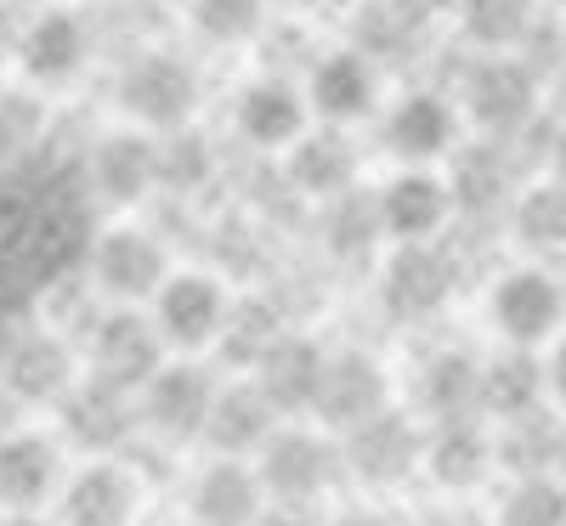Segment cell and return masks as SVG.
<instances>
[{"label":"cell","instance_id":"obj_3","mask_svg":"<svg viewBox=\"0 0 566 526\" xmlns=\"http://www.w3.org/2000/svg\"><path fill=\"white\" fill-rule=\"evenodd\" d=\"M464 114L499 141L522 136L538 119V63L522 52H482L464 69Z\"/></svg>","mask_w":566,"mask_h":526},{"label":"cell","instance_id":"obj_35","mask_svg":"<svg viewBox=\"0 0 566 526\" xmlns=\"http://www.w3.org/2000/svg\"><path fill=\"white\" fill-rule=\"evenodd\" d=\"M210 170H216V148L193 125L159 136V187L165 193H199L210 181Z\"/></svg>","mask_w":566,"mask_h":526},{"label":"cell","instance_id":"obj_19","mask_svg":"<svg viewBox=\"0 0 566 526\" xmlns=\"http://www.w3.org/2000/svg\"><path fill=\"white\" fill-rule=\"evenodd\" d=\"M306 85H295L290 74H261V80H250L244 85V97H239V108H232V119H239V136L250 141V148H261V154H290L295 141L306 136V114H312V103L301 97Z\"/></svg>","mask_w":566,"mask_h":526},{"label":"cell","instance_id":"obj_9","mask_svg":"<svg viewBox=\"0 0 566 526\" xmlns=\"http://www.w3.org/2000/svg\"><path fill=\"white\" fill-rule=\"evenodd\" d=\"M148 306H154V323H159V334H165V346L199 351V346H216V340H221L227 312H232V295H227V283H221L216 272L187 266V272H170V277H165V290H159Z\"/></svg>","mask_w":566,"mask_h":526},{"label":"cell","instance_id":"obj_31","mask_svg":"<svg viewBox=\"0 0 566 526\" xmlns=\"http://www.w3.org/2000/svg\"><path fill=\"white\" fill-rule=\"evenodd\" d=\"M560 430H566V419H555L549 408L499 424V470H510V475H549L555 470L560 475Z\"/></svg>","mask_w":566,"mask_h":526},{"label":"cell","instance_id":"obj_23","mask_svg":"<svg viewBox=\"0 0 566 526\" xmlns=\"http://www.w3.org/2000/svg\"><path fill=\"white\" fill-rule=\"evenodd\" d=\"M57 504H63V526H130L142 487L119 459H91L85 470L69 475Z\"/></svg>","mask_w":566,"mask_h":526},{"label":"cell","instance_id":"obj_1","mask_svg":"<svg viewBox=\"0 0 566 526\" xmlns=\"http://www.w3.org/2000/svg\"><path fill=\"white\" fill-rule=\"evenodd\" d=\"M488 323L504 346H555L566 334V277L549 261L510 266L488 290Z\"/></svg>","mask_w":566,"mask_h":526},{"label":"cell","instance_id":"obj_16","mask_svg":"<svg viewBox=\"0 0 566 526\" xmlns=\"http://www.w3.org/2000/svg\"><path fill=\"white\" fill-rule=\"evenodd\" d=\"M380 141L402 165H437L442 154L459 148V108L442 97V91H424V85L402 91L380 119Z\"/></svg>","mask_w":566,"mask_h":526},{"label":"cell","instance_id":"obj_39","mask_svg":"<svg viewBox=\"0 0 566 526\" xmlns=\"http://www.w3.org/2000/svg\"><path fill=\"white\" fill-rule=\"evenodd\" d=\"M397 7H402L408 18H419L424 29H431L437 18H448V12H459V0H397Z\"/></svg>","mask_w":566,"mask_h":526},{"label":"cell","instance_id":"obj_15","mask_svg":"<svg viewBox=\"0 0 566 526\" xmlns=\"http://www.w3.org/2000/svg\"><path fill=\"white\" fill-rule=\"evenodd\" d=\"M306 103L323 125H352L368 119L380 108V63H374L363 45H340V52H323L306 69Z\"/></svg>","mask_w":566,"mask_h":526},{"label":"cell","instance_id":"obj_42","mask_svg":"<svg viewBox=\"0 0 566 526\" xmlns=\"http://www.w3.org/2000/svg\"><path fill=\"white\" fill-rule=\"evenodd\" d=\"M0 526H63V520H45V515L34 509V515H7V520H0Z\"/></svg>","mask_w":566,"mask_h":526},{"label":"cell","instance_id":"obj_17","mask_svg":"<svg viewBox=\"0 0 566 526\" xmlns=\"http://www.w3.org/2000/svg\"><path fill=\"white\" fill-rule=\"evenodd\" d=\"M499 470V436H488V419H442L424 430V475L442 493H476Z\"/></svg>","mask_w":566,"mask_h":526},{"label":"cell","instance_id":"obj_27","mask_svg":"<svg viewBox=\"0 0 566 526\" xmlns=\"http://www.w3.org/2000/svg\"><path fill=\"white\" fill-rule=\"evenodd\" d=\"M357 165H363V154H357V141L346 136V125H317L290 148V181L317 204L352 193Z\"/></svg>","mask_w":566,"mask_h":526},{"label":"cell","instance_id":"obj_22","mask_svg":"<svg viewBox=\"0 0 566 526\" xmlns=\"http://www.w3.org/2000/svg\"><path fill=\"white\" fill-rule=\"evenodd\" d=\"M323 368H328V351L312 340V334H283V340L250 368V379L261 386V397L283 413V419H301L312 413L317 402V386H323Z\"/></svg>","mask_w":566,"mask_h":526},{"label":"cell","instance_id":"obj_8","mask_svg":"<svg viewBox=\"0 0 566 526\" xmlns=\"http://www.w3.org/2000/svg\"><path fill=\"white\" fill-rule=\"evenodd\" d=\"M85 362L97 379H114L125 391H142L165 368V334L154 312L142 317L136 306H114L97 317V328L85 334Z\"/></svg>","mask_w":566,"mask_h":526},{"label":"cell","instance_id":"obj_36","mask_svg":"<svg viewBox=\"0 0 566 526\" xmlns=\"http://www.w3.org/2000/svg\"><path fill=\"white\" fill-rule=\"evenodd\" d=\"M453 199L470 204V210H488L499 199H510V170L499 159V136H488L482 148H470L453 170Z\"/></svg>","mask_w":566,"mask_h":526},{"label":"cell","instance_id":"obj_45","mask_svg":"<svg viewBox=\"0 0 566 526\" xmlns=\"http://www.w3.org/2000/svg\"><path fill=\"white\" fill-rule=\"evenodd\" d=\"M555 7H560V12H566V0H555Z\"/></svg>","mask_w":566,"mask_h":526},{"label":"cell","instance_id":"obj_37","mask_svg":"<svg viewBox=\"0 0 566 526\" xmlns=\"http://www.w3.org/2000/svg\"><path fill=\"white\" fill-rule=\"evenodd\" d=\"M187 7H193V29L216 45L266 34V0H187Z\"/></svg>","mask_w":566,"mask_h":526},{"label":"cell","instance_id":"obj_14","mask_svg":"<svg viewBox=\"0 0 566 526\" xmlns=\"http://www.w3.org/2000/svg\"><path fill=\"white\" fill-rule=\"evenodd\" d=\"M69 487V464H63V436L45 430H12L0 436V509L7 515H34Z\"/></svg>","mask_w":566,"mask_h":526},{"label":"cell","instance_id":"obj_32","mask_svg":"<svg viewBox=\"0 0 566 526\" xmlns=\"http://www.w3.org/2000/svg\"><path fill=\"white\" fill-rule=\"evenodd\" d=\"M380 238H386L380 204H374V193H363V187H352V193H340V199L323 204V244H328V255L368 261Z\"/></svg>","mask_w":566,"mask_h":526},{"label":"cell","instance_id":"obj_7","mask_svg":"<svg viewBox=\"0 0 566 526\" xmlns=\"http://www.w3.org/2000/svg\"><path fill=\"white\" fill-rule=\"evenodd\" d=\"M57 413H63V442H74L80 453H97V459L125 453L130 436L142 430V397L114 386V379H97V374H85L57 402Z\"/></svg>","mask_w":566,"mask_h":526},{"label":"cell","instance_id":"obj_30","mask_svg":"<svg viewBox=\"0 0 566 526\" xmlns=\"http://www.w3.org/2000/svg\"><path fill=\"white\" fill-rule=\"evenodd\" d=\"M544 23L538 0H459V34L476 52H515Z\"/></svg>","mask_w":566,"mask_h":526},{"label":"cell","instance_id":"obj_24","mask_svg":"<svg viewBox=\"0 0 566 526\" xmlns=\"http://www.w3.org/2000/svg\"><path fill=\"white\" fill-rule=\"evenodd\" d=\"M277 424H283V413L261 397L255 379H239V386H221V391H216L205 442H210V453H221V459H255V453L272 442Z\"/></svg>","mask_w":566,"mask_h":526},{"label":"cell","instance_id":"obj_26","mask_svg":"<svg viewBox=\"0 0 566 526\" xmlns=\"http://www.w3.org/2000/svg\"><path fill=\"white\" fill-rule=\"evenodd\" d=\"M85 52H91V29L80 12L69 7H52V12H40L23 40H18V57H23V74L34 85H63L85 69Z\"/></svg>","mask_w":566,"mask_h":526},{"label":"cell","instance_id":"obj_43","mask_svg":"<svg viewBox=\"0 0 566 526\" xmlns=\"http://www.w3.org/2000/svg\"><path fill=\"white\" fill-rule=\"evenodd\" d=\"M295 7H335V0H295Z\"/></svg>","mask_w":566,"mask_h":526},{"label":"cell","instance_id":"obj_33","mask_svg":"<svg viewBox=\"0 0 566 526\" xmlns=\"http://www.w3.org/2000/svg\"><path fill=\"white\" fill-rule=\"evenodd\" d=\"M499 526H566V475H510Z\"/></svg>","mask_w":566,"mask_h":526},{"label":"cell","instance_id":"obj_6","mask_svg":"<svg viewBox=\"0 0 566 526\" xmlns=\"http://www.w3.org/2000/svg\"><path fill=\"white\" fill-rule=\"evenodd\" d=\"M119 108L142 130H181L199 108V74L176 52H142L119 74Z\"/></svg>","mask_w":566,"mask_h":526},{"label":"cell","instance_id":"obj_28","mask_svg":"<svg viewBox=\"0 0 566 526\" xmlns=\"http://www.w3.org/2000/svg\"><path fill=\"white\" fill-rule=\"evenodd\" d=\"M549 408V368L538 351L527 346H504L499 357H488L482 368V413L488 424H510L522 413Z\"/></svg>","mask_w":566,"mask_h":526},{"label":"cell","instance_id":"obj_20","mask_svg":"<svg viewBox=\"0 0 566 526\" xmlns=\"http://www.w3.org/2000/svg\"><path fill=\"white\" fill-rule=\"evenodd\" d=\"M91 187L108 204H142L148 193H159V136H148L142 125L108 130L91 148Z\"/></svg>","mask_w":566,"mask_h":526},{"label":"cell","instance_id":"obj_34","mask_svg":"<svg viewBox=\"0 0 566 526\" xmlns=\"http://www.w3.org/2000/svg\"><path fill=\"white\" fill-rule=\"evenodd\" d=\"M283 334H290V328H283L277 323V312L266 306V301H232V312H227V328H221V357L227 362H239V368H255L277 340H283Z\"/></svg>","mask_w":566,"mask_h":526},{"label":"cell","instance_id":"obj_38","mask_svg":"<svg viewBox=\"0 0 566 526\" xmlns=\"http://www.w3.org/2000/svg\"><path fill=\"white\" fill-rule=\"evenodd\" d=\"M544 368H549V402H560V408H566V334L549 346Z\"/></svg>","mask_w":566,"mask_h":526},{"label":"cell","instance_id":"obj_21","mask_svg":"<svg viewBox=\"0 0 566 526\" xmlns=\"http://www.w3.org/2000/svg\"><path fill=\"white\" fill-rule=\"evenodd\" d=\"M193 526H255L266 515V487L255 459H210L193 475V493H187Z\"/></svg>","mask_w":566,"mask_h":526},{"label":"cell","instance_id":"obj_29","mask_svg":"<svg viewBox=\"0 0 566 526\" xmlns=\"http://www.w3.org/2000/svg\"><path fill=\"white\" fill-rule=\"evenodd\" d=\"M510 227H515V244L533 250L538 261H566V176L533 181L515 193L510 204Z\"/></svg>","mask_w":566,"mask_h":526},{"label":"cell","instance_id":"obj_11","mask_svg":"<svg viewBox=\"0 0 566 526\" xmlns=\"http://www.w3.org/2000/svg\"><path fill=\"white\" fill-rule=\"evenodd\" d=\"M380 408H391V374L380 368V357H368L357 346L328 351L312 419L328 430V436H346V430H357L363 419H374Z\"/></svg>","mask_w":566,"mask_h":526},{"label":"cell","instance_id":"obj_46","mask_svg":"<svg viewBox=\"0 0 566 526\" xmlns=\"http://www.w3.org/2000/svg\"><path fill=\"white\" fill-rule=\"evenodd\" d=\"M560 45H566V40H560ZM560 63H566V52H560Z\"/></svg>","mask_w":566,"mask_h":526},{"label":"cell","instance_id":"obj_44","mask_svg":"<svg viewBox=\"0 0 566 526\" xmlns=\"http://www.w3.org/2000/svg\"><path fill=\"white\" fill-rule=\"evenodd\" d=\"M560 475H566V430H560Z\"/></svg>","mask_w":566,"mask_h":526},{"label":"cell","instance_id":"obj_40","mask_svg":"<svg viewBox=\"0 0 566 526\" xmlns=\"http://www.w3.org/2000/svg\"><path fill=\"white\" fill-rule=\"evenodd\" d=\"M255 526H317V520H312L306 509H290V504H272V509H266V515H261Z\"/></svg>","mask_w":566,"mask_h":526},{"label":"cell","instance_id":"obj_18","mask_svg":"<svg viewBox=\"0 0 566 526\" xmlns=\"http://www.w3.org/2000/svg\"><path fill=\"white\" fill-rule=\"evenodd\" d=\"M0 386L18 402H63L80 379H74V351L57 328H23L0 357Z\"/></svg>","mask_w":566,"mask_h":526},{"label":"cell","instance_id":"obj_41","mask_svg":"<svg viewBox=\"0 0 566 526\" xmlns=\"http://www.w3.org/2000/svg\"><path fill=\"white\" fill-rule=\"evenodd\" d=\"M328 526H397V520L380 515V509H346V515H335Z\"/></svg>","mask_w":566,"mask_h":526},{"label":"cell","instance_id":"obj_25","mask_svg":"<svg viewBox=\"0 0 566 526\" xmlns=\"http://www.w3.org/2000/svg\"><path fill=\"white\" fill-rule=\"evenodd\" d=\"M482 357L464 346H437L419 362V408L431 424L442 419H488L482 413Z\"/></svg>","mask_w":566,"mask_h":526},{"label":"cell","instance_id":"obj_2","mask_svg":"<svg viewBox=\"0 0 566 526\" xmlns=\"http://www.w3.org/2000/svg\"><path fill=\"white\" fill-rule=\"evenodd\" d=\"M255 470H261V487H266L272 504L306 509L346 470L340 436H328V430H306V424H277L272 442L255 453Z\"/></svg>","mask_w":566,"mask_h":526},{"label":"cell","instance_id":"obj_5","mask_svg":"<svg viewBox=\"0 0 566 526\" xmlns=\"http://www.w3.org/2000/svg\"><path fill=\"white\" fill-rule=\"evenodd\" d=\"M459 290V261L437 244H397L380 266V306L391 323H431Z\"/></svg>","mask_w":566,"mask_h":526},{"label":"cell","instance_id":"obj_13","mask_svg":"<svg viewBox=\"0 0 566 526\" xmlns=\"http://www.w3.org/2000/svg\"><path fill=\"white\" fill-rule=\"evenodd\" d=\"M374 204H380V227L391 244H437L459 199L453 181L437 176L431 165H402L391 181H380Z\"/></svg>","mask_w":566,"mask_h":526},{"label":"cell","instance_id":"obj_4","mask_svg":"<svg viewBox=\"0 0 566 526\" xmlns=\"http://www.w3.org/2000/svg\"><path fill=\"white\" fill-rule=\"evenodd\" d=\"M424 430L408 408H380L374 419H363L357 430L340 436V459H346V475H357L363 487H397L408 482L413 470H424Z\"/></svg>","mask_w":566,"mask_h":526},{"label":"cell","instance_id":"obj_10","mask_svg":"<svg viewBox=\"0 0 566 526\" xmlns=\"http://www.w3.org/2000/svg\"><path fill=\"white\" fill-rule=\"evenodd\" d=\"M165 277H170V261H165V244L148 227H108L97 244H91V283L119 306L154 301L165 290Z\"/></svg>","mask_w":566,"mask_h":526},{"label":"cell","instance_id":"obj_12","mask_svg":"<svg viewBox=\"0 0 566 526\" xmlns=\"http://www.w3.org/2000/svg\"><path fill=\"white\" fill-rule=\"evenodd\" d=\"M216 379L210 368L199 362H165L148 386H142V424L165 442H205V424H210V408H216Z\"/></svg>","mask_w":566,"mask_h":526}]
</instances>
